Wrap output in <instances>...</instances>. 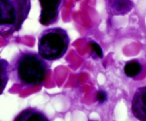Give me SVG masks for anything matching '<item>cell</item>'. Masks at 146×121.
Wrapping results in <instances>:
<instances>
[{
  "instance_id": "obj_1",
  "label": "cell",
  "mask_w": 146,
  "mask_h": 121,
  "mask_svg": "<svg viewBox=\"0 0 146 121\" xmlns=\"http://www.w3.org/2000/svg\"><path fill=\"white\" fill-rule=\"evenodd\" d=\"M51 71V65L38 53L21 51L11 60L9 76L14 83L23 87H36L43 84Z\"/></svg>"
},
{
  "instance_id": "obj_2",
  "label": "cell",
  "mask_w": 146,
  "mask_h": 121,
  "mask_svg": "<svg viewBox=\"0 0 146 121\" xmlns=\"http://www.w3.org/2000/svg\"><path fill=\"white\" fill-rule=\"evenodd\" d=\"M31 0H0V36L18 32L31 10Z\"/></svg>"
},
{
  "instance_id": "obj_3",
  "label": "cell",
  "mask_w": 146,
  "mask_h": 121,
  "mask_svg": "<svg viewBox=\"0 0 146 121\" xmlns=\"http://www.w3.org/2000/svg\"><path fill=\"white\" fill-rule=\"evenodd\" d=\"M70 43L66 30L60 27L44 30L38 36V55L46 61L58 60L65 55Z\"/></svg>"
},
{
  "instance_id": "obj_4",
  "label": "cell",
  "mask_w": 146,
  "mask_h": 121,
  "mask_svg": "<svg viewBox=\"0 0 146 121\" xmlns=\"http://www.w3.org/2000/svg\"><path fill=\"white\" fill-rule=\"evenodd\" d=\"M41 6L39 22L44 26L52 25L58 21L60 10L64 0H38Z\"/></svg>"
},
{
  "instance_id": "obj_5",
  "label": "cell",
  "mask_w": 146,
  "mask_h": 121,
  "mask_svg": "<svg viewBox=\"0 0 146 121\" xmlns=\"http://www.w3.org/2000/svg\"><path fill=\"white\" fill-rule=\"evenodd\" d=\"M145 96L146 87L143 86L137 89L133 98V114L140 121H146Z\"/></svg>"
},
{
  "instance_id": "obj_6",
  "label": "cell",
  "mask_w": 146,
  "mask_h": 121,
  "mask_svg": "<svg viewBox=\"0 0 146 121\" xmlns=\"http://www.w3.org/2000/svg\"><path fill=\"white\" fill-rule=\"evenodd\" d=\"M133 0H106V9L111 16H125L134 8Z\"/></svg>"
},
{
  "instance_id": "obj_7",
  "label": "cell",
  "mask_w": 146,
  "mask_h": 121,
  "mask_svg": "<svg viewBox=\"0 0 146 121\" xmlns=\"http://www.w3.org/2000/svg\"><path fill=\"white\" fill-rule=\"evenodd\" d=\"M14 121H49V119L42 111L29 107L20 112Z\"/></svg>"
},
{
  "instance_id": "obj_8",
  "label": "cell",
  "mask_w": 146,
  "mask_h": 121,
  "mask_svg": "<svg viewBox=\"0 0 146 121\" xmlns=\"http://www.w3.org/2000/svg\"><path fill=\"white\" fill-rule=\"evenodd\" d=\"M9 77V64L8 61L0 58V95L4 92Z\"/></svg>"
},
{
  "instance_id": "obj_9",
  "label": "cell",
  "mask_w": 146,
  "mask_h": 121,
  "mask_svg": "<svg viewBox=\"0 0 146 121\" xmlns=\"http://www.w3.org/2000/svg\"><path fill=\"white\" fill-rule=\"evenodd\" d=\"M142 70V65L137 60L130 61L127 62L124 67V72L128 77H136L141 73Z\"/></svg>"
},
{
  "instance_id": "obj_10",
  "label": "cell",
  "mask_w": 146,
  "mask_h": 121,
  "mask_svg": "<svg viewBox=\"0 0 146 121\" xmlns=\"http://www.w3.org/2000/svg\"><path fill=\"white\" fill-rule=\"evenodd\" d=\"M91 45L92 48V52L95 54L96 56L98 57L99 58H103V52L101 47L95 42H91Z\"/></svg>"
},
{
  "instance_id": "obj_11",
  "label": "cell",
  "mask_w": 146,
  "mask_h": 121,
  "mask_svg": "<svg viewBox=\"0 0 146 121\" xmlns=\"http://www.w3.org/2000/svg\"><path fill=\"white\" fill-rule=\"evenodd\" d=\"M107 99V94L105 92L102 90H100L98 92L97 94V100L100 103H104L106 101Z\"/></svg>"
}]
</instances>
